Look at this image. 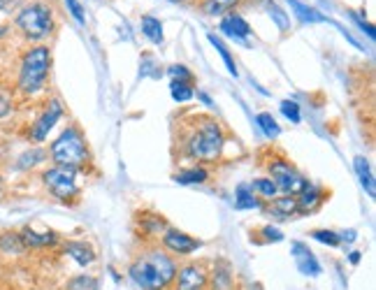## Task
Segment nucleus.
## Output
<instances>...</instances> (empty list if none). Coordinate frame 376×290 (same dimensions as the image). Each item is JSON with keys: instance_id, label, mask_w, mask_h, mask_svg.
Segmentation results:
<instances>
[{"instance_id": "obj_30", "label": "nucleus", "mask_w": 376, "mask_h": 290, "mask_svg": "<svg viewBox=\"0 0 376 290\" xmlns=\"http://www.w3.org/2000/svg\"><path fill=\"white\" fill-rule=\"evenodd\" d=\"M45 158H47V151L45 149H31V151H26V154L19 156L17 168L19 170H31V168H35V165H40L42 161H45Z\"/></svg>"}, {"instance_id": "obj_4", "label": "nucleus", "mask_w": 376, "mask_h": 290, "mask_svg": "<svg viewBox=\"0 0 376 290\" xmlns=\"http://www.w3.org/2000/svg\"><path fill=\"white\" fill-rule=\"evenodd\" d=\"M49 156H52L54 165H65V168H72V170L86 168L91 163V151H88L86 137H84L81 128L77 126V123H70V126L52 142Z\"/></svg>"}, {"instance_id": "obj_13", "label": "nucleus", "mask_w": 376, "mask_h": 290, "mask_svg": "<svg viewBox=\"0 0 376 290\" xmlns=\"http://www.w3.org/2000/svg\"><path fill=\"white\" fill-rule=\"evenodd\" d=\"M63 251H65V255H70V258H72L79 267H91L95 262L93 246L86 244V241H81V239L65 241V244H63Z\"/></svg>"}, {"instance_id": "obj_40", "label": "nucleus", "mask_w": 376, "mask_h": 290, "mask_svg": "<svg viewBox=\"0 0 376 290\" xmlns=\"http://www.w3.org/2000/svg\"><path fill=\"white\" fill-rule=\"evenodd\" d=\"M355 237H358V234H355V230H348V232H344V234H339L341 241H355Z\"/></svg>"}, {"instance_id": "obj_5", "label": "nucleus", "mask_w": 376, "mask_h": 290, "mask_svg": "<svg viewBox=\"0 0 376 290\" xmlns=\"http://www.w3.org/2000/svg\"><path fill=\"white\" fill-rule=\"evenodd\" d=\"M14 26L24 35L28 42H45L47 38H52L56 29L54 22V10L42 0H33V3L21 5L17 17H14Z\"/></svg>"}, {"instance_id": "obj_34", "label": "nucleus", "mask_w": 376, "mask_h": 290, "mask_svg": "<svg viewBox=\"0 0 376 290\" xmlns=\"http://www.w3.org/2000/svg\"><path fill=\"white\" fill-rule=\"evenodd\" d=\"M65 8H68V12L72 15V19L77 24H86V17H84V8H81V3L79 0H65Z\"/></svg>"}, {"instance_id": "obj_15", "label": "nucleus", "mask_w": 376, "mask_h": 290, "mask_svg": "<svg viewBox=\"0 0 376 290\" xmlns=\"http://www.w3.org/2000/svg\"><path fill=\"white\" fill-rule=\"evenodd\" d=\"M267 214L276 220H288L297 214V198L295 195H276L269 200Z\"/></svg>"}, {"instance_id": "obj_3", "label": "nucleus", "mask_w": 376, "mask_h": 290, "mask_svg": "<svg viewBox=\"0 0 376 290\" xmlns=\"http://www.w3.org/2000/svg\"><path fill=\"white\" fill-rule=\"evenodd\" d=\"M49 72H52V49L47 45H35L21 56L17 88L24 95H38L47 88Z\"/></svg>"}, {"instance_id": "obj_44", "label": "nucleus", "mask_w": 376, "mask_h": 290, "mask_svg": "<svg viewBox=\"0 0 376 290\" xmlns=\"http://www.w3.org/2000/svg\"><path fill=\"white\" fill-rule=\"evenodd\" d=\"M170 3H179V5H184V3H191V0H170Z\"/></svg>"}, {"instance_id": "obj_19", "label": "nucleus", "mask_w": 376, "mask_h": 290, "mask_svg": "<svg viewBox=\"0 0 376 290\" xmlns=\"http://www.w3.org/2000/svg\"><path fill=\"white\" fill-rule=\"evenodd\" d=\"M353 165H355V172H358V179H360L362 188L367 191V195L376 198V182H374V172H372V168H369V161L365 156H358L353 161Z\"/></svg>"}, {"instance_id": "obj_39", "label": "nucleus", "mask_w": 376, "mask_h": 290, "mask_svg": "<svg viewBox=\"0 0 376 290\" xmlns=\"http://www.w3.org/2000/svg\"><path fill=\"white\" fill-rule=\"evenodd\" d=\"M351 17H353V22H355V24H358V26H360V29H362V31H365V33H367V35H369V38H372V40H374V26H372V24H365V22H362V19H360L358 15H355V12H351Z\"/></svg>"}, {"instance_id": "obj_35", "label": "nucleus", "mask_w": 376, "mask_h": 290, "mask_svg": "<svg viewBox=\"0 0 376 290\" xmlns=\"http://www.w3.org/2000/svg\"><path fill=\"white\" fill-rule=\"evenodd\" d=\"M167 72H170V77H172V79H177V81H191V84H193V79H195V77H193V72L188 70L186 65H172Z\"/></svg>"}, {"instance_id": "obj_31", "label": "nucleus", "mask_w": 376, "mask_h": 290, "mask_svg": "<svg viewBox=\"0 0 376 290\" xmlns=\"http://www.w3.org/2000/svg\"><path fill=\"white\" fill-rule=\"evenodd\" d=\"M309 234H311V239H316V241H320V244H325V246L337 248L341 244L339 234L334 232V230H311Z\"/></svg>"}, {"instance_id": "obj_16", "label": "nucleus", "mask_w": 376, "mask_h": 290, "mask_svg": "<svg viewBox=\"0 0 376 290\" xmlns=\"http://www.w3.org/2000/svg\"><path fill=\"white\" fill-rule=\"evenodd\" d=\"M19 237H21V241H24L26 251L28 248H49V246L58 244V234L52 232V230L38 232V230H33V227H24V230L19 232Z\"/></svg>"}, {"instance_id": "obj_20", "label": "nucleus", "mask_w": 376, "mask_h": 290, "mask_svg": "<svg viewBox=\"0 0 376 290\" xmlns=\"http://www.w3.org/2000/svg\"><path fill=\"white\" fill-rule=\"evenodd\" d=\"M237 209H263V200L251 191V184H240L235 191Z\"/></svg>"}, {"instance_id": "obj_32", "label": "nucleus", "mask_w": 376, "mask_h": 290, "mask_svg": "<svg viewBox=\"0 0 376 290\" xmlns=\"http://www.w3.org/2000/svg\"><path fill=\"white\" fill-rule=\"evenodd\" d=\"M269 17L274 19V24L279 26V31L281 33H285L290 29V19H288V15H285V12L279 8L276 3H269Z\"/></svg>"}, {"instance_id": "obj_8", "label": "nucleus", "mask_w": 376, "mask_h": 290, "mask_svg": "<svg viewBox=\"0 0 376 290\" xmlns=\"http://www.w3.org/2000/svg\"><path fill=\"white\" fill-rule=\"evenodd\" d=\"M61 116H63V102L58 98L49 100L47 107H45V112H42L38 119L31 123V130H28V140L35 142V144L45 142L47 137H49V133H52V128L56 126V123H58Z\"/></svg>"}, {"instance_id": "obj_22", "label": "nucleus", "mask_w": 376, "mask_h": 290, "mask_svg": "<svg viewBox=\"0 0 376 290\" xmlns=\"http://www.w3.org/2000/svg\"><path fill=\"white\" fill-rule=\"evenodd\" d=\"M139 223H142V234H151V237H160L167 230V220L160 214H139Z\"/></svg>"}, {"instance_id": "obj_25", "label": "nucleus", "mask_w": 376, "mask_h": 290, "mask_svg": "<svg viewBox=\"0 0 376 290\" xmlns=\"http://www.w3.org/2000/svg\"><path fill=\"white\" fill-rule=\"evenodd\" d=\"M207 40L212 42V47L216 51H219V56L223 58V63H226V67H228V72L233 74V77H237V63H235V58H233V54L228 51V47L223 45V40L219 38V35H214V33H207Z\"/></svg>"}, {"instance_id": "obj_11", "label": "nucleus", "mask_w": 376, "mask_h": 290, "mask_svg": "<svg viewBox=\"0 0 376 290\" xmlns=\"http://www.w3.org/2000/svg\"><path fill=\"white\" fill-rule=\"evenodd\" d=\"M290 253H292V258H295L297 269L304 276H320L323 267H320V262L316 260V255H313V251L304 244V241H292V244H290Z\"/></svg>"}, {"instance_id": "obj_36", "label": "nucleus", "mask_w": 376, "mask_h": 290, "mask_svg": "<svg viewBox=\"0 0 376 290\" xmlns=\"http://www.w3.org/2000/svg\"><path fill=\"white\" fill-rule=\"evenodd\" d=\"M258 234H265V241H283V232L279 230V227H274V225H263L260 230H258Z\"/></svg>"}, {"instance_id": "obj_43", "label": "nucleus", "mask_w": 376, "mask_h": 290, "mask_svg": "<svg viewBox=\"0 0 376 290\" xmlns=\"http://www.w3.org/2000/svg\"><path fill=\"white\" fill-rule=\"evenodd\" d=\"M10 33V26H0V38H5Z\"/></svg>"}, {"instance_id": "obj_21", "label": "nucleus", "mask_w": 376, "mask_h": 290, "mask_svg": "<svg viewBox=\"0 0 376 290\" xmlns=\"http://www.w3.org/2000/svg\"><path fill=\"white\" fill-rule=\"evenodd\" d=\"M139 29H142V35L149 40V42L153 45H163V22L151 15H144L142 19H139Z\"/></svg>"}, {"instance_id": "obj_12", "label": "nucleus", "mask_w": 376, "mask_h": 290, "mask_svg": "<svg viewBox=\"0 0 376 290\" xmlns=\"http://www.w3.org/2000/svg\"><path fill=\"white\" fill-rule=\"evenodd\" d=\"M295 198H297V214H313L325 202V191L320 186L306 184L304 191Z\"/></svg>"}, {"instance_id": "obj_37", "label": "nucleus", "mask_w": 376, "mask_h": 290, "mask_svg": "<svg viewBox=\"0 0 376 290\" xmlns=\"http://www.w3.org/2000/svg\"><path fill=\"white\" fill-rule=\"evenodd\" d=\"M24 0H0V12H19Z\"/></svg>"}, {"instance_id": "obj_10", "label": "nucleus", "mask_w": 376, "mask_h": 290, "mask_svg": "<svg viewBox=\"0 0 376 290\" xmlns=\"http://www.w3.org/2000/svg\"><path fill=\"white\" fill-rule=\"evenodd\" d=\"M160 241H163L165 251H170L172 255H179V258L191 255L202 246L200 239L191 237V234H186L184 230H177V227H167V230L160 234Z\"/></svg>"}, {"instance_id": "obj_7", "label": "nucleus", "mask_w": 376, "mask_h": 290, "mask_svg": "<svg viewBox=\"0 0 376 290\" xmlns=\"http://www.w3.org/2000/svg\"><path fill=\"white\" fill-rule=\"evenodd\" d=\"M269 179L276 184L279 193L283 195H299L304 191V186L309 184V179H304L302 172H297V168L285 158H274L272 163H267Z\"/></svg>"}, {"instance_id": "obj_38", "label": "nucleus", "mask_w": 376, "mask_h": 290, "mask_svg": "<svg viewBox=\"0 0 376 290\" xmlns=\"http://www.w3.org/2000/svg\"><path fill=\"white\" fill-rule=\"evenodd\" d=\"M10 114H12V100L5 93H0V119H5Z\"/></svg>"}, {"instance_id": "obj_28", "label": "nucleus", "mask_w": 376, "mask_h": 290, "mask_svg": "<svg viewBox=\"0 0 376 290\" xmlns=\"http://www.w3.org/2000/svg\"><path fill=\"white\" fill-rule=\"evenodd\" d=\"M251 191H253L256 195L265 198V200H272V198H276V195H279V188H276V184L272 182L269 177L253 179V182H251Z\"/></svg>"}, {"instance_id": "obj_9", "label": "nucleus", "mask_w": 376, "mask_h": 290, "mask_svg": "<svg viewBox=\"0 0 376 290\" xmlns=\"http://www.w3.org/2000/svg\"><path fill=\"white\" fill-rule=\"evenodd\" d=\"M174 290H207L209 286V272L200 262H186L177 269L174 276Z\"/></svg>"}, {"instance_id": "obj_14", "label": "nucleus", "mask_w": 376, "mask_h": 290, "mask_svg": "<svg viewBox=\"0 0 376 290\" xmlns=\"http://www.w3.org/2000/svg\"><path fill=\"white\" fill-rule=\"evenodd\" d=\"M221 33H223V35H228V38H233V40H244V38H249L253 31H251L249 22L242 15L230 12V15H226L221 19Z\"/></svg>"}, {"instance_id": "obj_18", "label": "nucleus", "mask_w": 376, "mask_h": 290, "mask_svg": "<svg viewBox=\"0 0 376 290\" xmlns=\"http://www.w3.org/2000/svg\"><path fill=\"white\" fill-rule=\"evenodd\" d=\"M240 0H202L200 12L205 17H226L233 10H237Z\"/></svg>"}, {"instance_id": "obj_23", "label": "nucleus", "mask_w": 376, "mask_h": 290, "mask_svg": "<svg viewBox=\"0 0 376 290\" xmlns=\"http://www.w3.org/2000/svg\"><path fill=\"white\" fill-rule=\"evenodd\" d=\"M285 3H288V8L295 12V17L302 24H320V22H325V17L320 15L318 10H313V8H309V5L299 3V0H285Z\"/></svg>"}, {"instance_id": "obj_27", "label": "nucleus", "mask_w": 376, "mask_h": 290, "mask_svg": "<svg viewBox=\"0 0 376 290\" xmlns=\"http://www.w3.org/2000/svg\"><path fill=\"white\" fill-rule=\"evenodd\" d=\"M170 95L174 102H188L195 98V91H193V84L191 81H177L172 79L170 81Z\"/></svg>"}, {"instance_id": "obj_26", "label": "nucleus", "mask_w": 376, "mask_h": 290, "mask_svg": "<svg viewBox=\"0 0 376 290\" xmlns=\"http://www.w3.org/2000/svg\"><path fill=\"white\" fill-rule=\"evenodd\" d=\"M256 123H258V128L263 130V135L267 137V140H276V137L281 135V128H279L276 119L269 112H260V114H258L256 116Z\"/></svg>"}, {"instance_id": "obj_41", "label": "nucleus", "mask_w": 376, "mask_h": 290, "mask_svg": "<svg viewBox=\"0 0 376 290\" xmlns=\"http://www.w3.org/2000/svg\"><path fill=\"white\" fill-rule=\"evenodd\" d=\"M360 258H362V253H360V251H353L351 255H348V260H351V265H358Z\"/></svg>"}, {"instance_id": "obj_24", "label": "nucleus", "mask_w": 376, "mask_h": 290, "mask_svg": "<svg viewBox=\"0 0 376 290\" xmlns=\"http://www.w3.org/2000/svg\"><path fill=\"white\" fill-rule=\"evenodd\" d=\"M0 253L3 255H24L26 246L19 232H0Z\"/></svg>"}, {"instance_id": "obj_33", "label": "nucleus", "mask_w": 376, "mask_h": 290, "mask_svg": "<svg viewBox=\"0 0 376 290\" xmlns=\"http://www.w3.org/2000/svg\"><path fill=\"white\" fill-rule=\"evenodd\" d=\"M279 107H281V114H283L290 123H299V121H302V114H299V105H297L295 100H283Z\"/></svg>"}, {"instance_id": "obj_1", "label": "nucleus", "mask_w": 376, "mask_h": 290, "mask_svg": "<svg viewBox=\"0 0 376 290\" xmlns=\"http://www.w3.org/2000/svg\"><path fill=\"white\" fill-rule=\"evenodd\" d=\"M177 144L184 158L198 163H216L221 161L223 149H226V133L212 116H193L191 123L184 126Z\"/></svg>"}, {"instance_id": "obj_2", "label": "nucleus", "mask_w": 376, "mask_h": 290, "mask_svg": "<svg viewBox=\"0 0 376 290\" xmlns=\"http://www.w3.org/2000/svg\"><path fill=\"white\" fill-rule=\"evenodd\" d=\"M177 262L160 248H146L130 262L128 276L142 290H170L177 276Z\"/></svg>"}, {"instance_id": "obj_6", "label": "nucleus", "mask_w": 376, "mask_h": 290, "mask_svg": "<svg viewBox=\"0 0 376 290\" xmlns=\"http://www.w3.org/2000/svg\"><path fill=\"white\" fill-rule=\"evenodd\" d=\"M42 184L58 202H72L75 198H79L81 186H79V170L65 168V165H52L42 172Z\"/></svg>"}, {"instance_id": "obj_17", "label": "nucleus", "mask_w": 376, "mask_h": 290, "mask_svg": "<svg viewBox=\"0 0 376 290\" xmlns=\"http://www.w3.org/2000/svg\"><path fill=\"white\" fill-rule=\"evenodd\" d=\"M172 179L181 186H200V184L209 182V170L205 168V165H193V168L174 172Z\"/></svg>"}, {"instance_id": "obj_29", "label": "nucleus", "mask_w": 376, "mask_h": 290, "mask_svg": "<svg viewBox=\"0 0 376 290\" xmlns=\"http://www.w3.org/2000/svg\"><path fill=\"white\" fill-rule=\"evenodd\" d=\"M68 290H100V283L93 274H77L68 281Z\"/></svg>"}, {"instance_id": "obj_42", "label": "nucleus", "mask_w": 376, "mask_h": 290, "mask_svg": "<svg viewBox=\"0 0 376 290\" xmlns=\"http://www.w3.org/2000/svg\"><path fill=\"white\" fill-rule=\"evenodd\" d=\"M198 100H202V102H205L207 107H214V102H212V98H209L207 93H198Z\"/></svg>"}]
</instances>
